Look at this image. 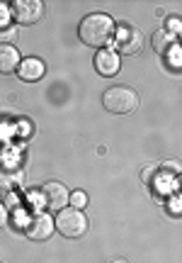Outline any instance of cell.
<instances>
[{"label":"cell","mask_w":182,"mask_h":263,"mask_svg":"<svg viewBox=\"0 0 182 263\" xmlns=\"http://www.w3.org/2000/svg\"><path fill=\"white\" fill-rule=\"evenodd\" d=\"M117 34V25L115 20L105 15V12H93L83 17L80 27H78V37L85 47H93V49H105Z\"/></svg>","instance_id":"1"},{"label":"cell","mask_w":182,"mask_h":263,"mask_svg":"<svg viewBox=\"0 0 182 263\" xmlns=\"http://www.w3.org/2000/svg\"><path fill=\"white\" fill-rule=\"evenodd\" d=\"M102 105H105V110H109L115 115H129L139 107V95L129 85H115V88H107L105 90Z\"/></svg>","instance_id":"2"},{"label":"cell","mask_w":182,"mask_h":263,"mask_svg":"<svg viewBox=\"0 0 182 263\" xmlns=\"http://www.w3.org/2000/svg\"><path fill=\"white\" fill-rule=\"evenodd\" d=\"M54 224H56L58 234H63L66 239H78V236H83L87 232V217L83 215V210L71 207V210H61L58 212Z\"/></svg>","instance_id":"3"},{"label":"cell","mask_w":182,"mask_h":263,"mask_svg":"<svg viewBox=\"0 0 182 263\" xmlns=\"http://www.w3.org/2000/svg\"><path fill=\"white\" fill-rule=\"evenodd\" d=\"M10 15L19 25H34L44 15V3H39V0H15L10 5Z\"/></svg>","instance_id":"4"},{"label":"cell","mask_w":182,"mask_h":263,"mask_svg":"<svg viewBox=\"0 0 182 263\" xmlns=\"http://www.w3.org/2000/svg\"><path fill=\"white\" fill-rule=\"evenodd\" d=\"M41 197H44V207L49 210H54V212H61V210H66V205L71 202V193L63 183H58V180H49L47 185L41 188Z\"/></svg>","instance_id":"5"},{"label":"cell","mask_w":182,"mask_h":263,"mask_svg":"<svg viewBox=\"0 0 182 263\" xmlns=\"http://www.w3.org/2000/svg\"><path fill=\"white\" fill-rule=\"evenodd\" d=\"M115 47L122 54H136L139 49L144 47V34L134 27H119L115 34Z\"/></svg>","instance_id":"6"},{"label":"cell","mask_w":182,"mask_h":263,"mask_svg":"<svg viewBox=\"0 0 182 263\" xmlns=\"http://www.w3.org/2000/svg\"><path fill=\"white\" fill-rule=\"evenodd\" d=\"M54 217L47 215V212H41V215H34V219L27 224V236L29 239H34V241H47L49 236L54 234Z\"/></svg>","instance_id":"7"},{"label":"cell","mask_w":182,"mask_h":263,"mask_svg":"<svg viewBox=\"0 0 182 263\" xmlns=\"http://www.w3.org/2000/svg\"><path fill=\"white\" fill-rule=\"evenodd\" d=\"M95 68L100 76H117L119 73V54H117L115 49H97L95 54Z\"/></svg>","instance_id":"8"},{"label":"cell","mask_w":182,"mask_h":263,"mask_svg":"<svg viewBox=\"0 0 182 263\" xmlns=\"http://www.w3.org/2000/svg\"><path fill=\"white\" fill-rule=\"evenodd\" d=\"M44 73H47V66H44L41 59H25L17 68V76L27 83H34L39 78H44Z\"/></svg>","instance_id":"9"},{"label":"cell","mask_w":182,"mask_h":263,"mask_svg":"<svg viewBox=\"0 0 182 263\" xmlns=\"http://www.w3.org/2000/svg\"><path fill=\"white\" fill-rule=\"evenodd\" d=\"M19 51L12 44H0V73L8 76L19 68Z\"/></svg>","instance_id":"10"},{"label":"cell","mask_w":182,"mask_h":263,"mask_svg":"<svg viewBox=\"0 0 182 263\" xmlns=\"http://www.w3.org/2000/svg\"><path fill=\"white\" fill-rule=\"evenodd\" d=\"M25 183V171L22 168H0V193H12Z\"/></svg>","instance_id":"11"},{"label":"cell","mask_w":182,"mask_h":263,"mask_svg":"<svg viewBox=\"0 0 182 263\" xmlns=\"http://www.w3.org/2000/svg\"><path fill=\"white\" fill-rule=\"evenodd\" d=\"M151 44H153V49L158 54H168L175 44V34H170L168 29H158L153 37H151Z\"/></svg>","instance_id":"12"},{"label":"cell","mask_w":182,"mask_h":263,"mask_svg":"<svg viewBox=\"0 0 182 263\" xmlns=\"http://www.w3.org/2000/svg\"><path fill=\"white\" fill-rule=\"evenodd\" d=\"M71 202H73V207H76V210H83V207H85V202H87V195H85V193H80V190H76V193L71 195Z\"/></svg>","instance_id":"13"},{"label":"cell","mask_w":182,"mask_h":263,"mask_svg":"<svg viewBox=\"0 0 182 263\" xmlns=\"http://www.w3.org/2000/svg\"><path fill=\"white\" fill-rule=\"evenodd\" d=\"M15 37H17V29H12V27L0 29V42H3V44H8V42H15Z\"/></svg>","instance_id":"14"},{"label":"cell","mask_w":182,"mask_h":263,"mask_svg":"<svg viewBox=\"0 0 182 263\" xmlns=\"http://www.w3.org/2000/svg\"><path fill=\"white\" fill-rule=\"evenodd\" d=\"M163 171H165V173H180V171H182V163H180V161H165V163H163Z\"/></svg>","instance_id":"15"},{"label":"cell","mask_w":182,"mask_h":263,"mask_svg":"<svg viewBox=\"0 0 182 263\" xmlns=\"http://www.w3.org/2000/svg\"><path fill=\"white\" fill-rule=\"evenodd\" d=\"M168 32L170 34H175V32H180L182 34V22L177 17H173V20H168Z\"/></svg>","instance_id":"16"},{"label":"cell","mask_w":182,"mask_h":263,"mask_svg":"<svg viewBox=\"0 0 182 263\" xmlns=\"http://www.w3.org/2000/svg\"><path fill=\"white\" fill-rule=\"evenodd\" d=\"M8 17H12V15H10V10H8V5H0V29H5Z\"/></svg>","instance_id":"17"},{"label":"cell","mask_w":182,"mask_h":263,"mask_svg":"<svg viewBox=\"0 0 182 263\" xmlns=\"http://www.w3.org/2000/svg\"><path fill=\"white\" fill-rule=\"evenodd\" d=\"M5 222H8V210H5V205H0V229L5 227Z\"/></svg>","instance_id":"18"},{"label":"cell","mask_w":182,"mask_h":263,"mask_svg":"<svg viewBox=\"0 0 182 263\" xmlns=\"http://www.w3.org/2000/svg\"><path fill=\"white\" fill-rule=\"evenodd\" d=\"M112 263H129V261H126V258H115Z\"/></svg>","instance_id":"19"},{"label":"cell","mask_w":182,"mask_h":263,"mask_svg":"<svg viewBox=\"0 0 182 263\" xmlns=\"http://www.w3.org/2000/svg\"><path fill=\"white\" fill-rule=\"evenodd\" d=\"M177 185H180V193H182V176H180V183H177Z\"/></svg>","instance_id":"20"},{"label":"cell","mask_w":182,"mask_h":263,"mask_svg":"<svg viewBox=\"0 0 182 263\" xmlns=\"http://www.w3.org/2000/svg\"><path fill=\"white\" fill-rule=\"evenodd\" d=\"M180 42H182V34H180Z\"/></svg>","instance_id":"21"}]
</instances>
